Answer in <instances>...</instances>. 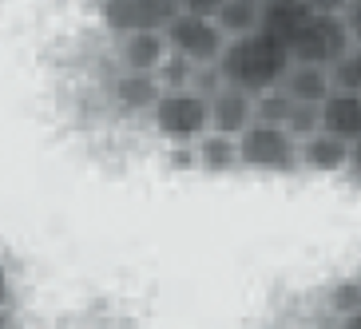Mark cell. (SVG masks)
Returning <instances> with one entry per match:
<instances>
[{
	"mask_svg": "<svg viewBox=\"0 0 361 329\" xmlns=\"http://www.w3.org/2000/svg\"><path fill=\"white\" fill-rule=\"evenodd\" d=\"M350 159H353V147L322 135V131L298 143V163H306V167H314V170H341Z\"/></svg>",
	"mask_w": 361,
	"mask_h": 329,
	"instance_id": "13",
	"label": "cell"
},
{
	"mask_svg": "<svg viewBox=\"0 0 361 329\" xmlns=\"http://www.w3.org/2000/svg\"><path fill=\"white\" fill-rule=\"evenodd\" d=\"M163 40H167V52H175L191 68H211L223 56V32L214 28V20L195 16V12H183V8L167 20Z\"/></svg>",
	"mask_w": 361,
	"mask_h": 329,
	"instance_id": "3",
	"label": "cell"
},
{
	"mask_svg": "<svg viewBox=\"0 0 361 329\" xmlns=\"http://www.w3.org/2000/svg\"><path fill=\"white\" fill-rule=\"evenodd\" d=\"M159 96H163V87L155 75L128 72V75H119V84H116V99L123 111H151V107L159 104Z\"/></svg>",
	"mask_w": 361,
	"mask_h": 329,
	"instance_id": "14",
	"label": "cell"
},
{
	"mask_svg": "<svg viewBox=\"0 0 361 329\" xmlns=\"http://www.w3.org/2000/svg\"><path fill=\"white\" fill-rule=\"evenodd\" d=\"M258 16H262V4L258 0H219L214 8V28L223 32V40H243V36L258 32Z\"/></svg>",
	"mask_w": 361,
	"mask_h": 329,
	"instance_id": "12",
	"label": "cell"
},
{
	"mask_svg": "<svg viewBox=\"0 0 361 329\" xmlns=\"http://www.w3.org/2000/svg\"><path fill=\"white\" fill-rule=\"evenodd\" d=\"M290 99L282 87H274V92H266V96L255 99V123H266V128H286L290 119Z\"/></svg>",
	"mask_w": 361,
	"mask_h": 329,
	"instance_id": "17",
	"label": "cell"
},
{
	"mask_svg": "<svg viewBox=\"0 0 361 329\" xmlns=\"http://www.w3.org/2000/svg\"><path fill=\"white\" fill-rule=\"evenodd\" d=\"M286 131L294 143H302V139H310V135H318V107H302V104H294L290 107V119H286Z\"/></svg>",
	"mask_w": 361,
	"mask_h": 329,
	"instance_id": "19",
	"label": "cell"
},
{
	"mask_svg": "<svg viewBox=\"0 0 361 329\" xmlns=\"http://www.w3.org/2000/svg\"><path fill=\"white\" fill-rule=\"evenodd\" d=\"M167 60V40L163 32H135L123 36V64L135 75H155Z\"/></svg>",
	"mask_w": 361,
	"mask_h": 329,
	"instance_id": "9",
	"label": "cell"
},
{
	"mask_svg": "<svg viewBox=\"0 0 361 329\" xmlns=\"http://www.w3.org/2000/svg\"><path fill=\"white\" fill-rule=\"evenodd\" d=\"M171 163H179V167H191V163H195V151L179 147V151H175V155H171Z\"/></svg>",
	"mask_w": 361,
	"mask_h": 329,
	"instance_id": "21",
	"label": "cell"
},
{
	"mask_svg": "<svg viewBox=\"0 0 361 329\" xmlns=\"http://www.w3.org/2000/svg\"><path fill=\"white\" fill-rule=\"evenodd\" d=\"M326 75H329V92L357 96V92H361V52H357V48H350L341 60H334V64L326 68Z\"/></svg>",
	"mask_w": 361,
	"mask_h": 329,
	"instance_id": "16",
	"label": "cell"
},
{
	"mask_svg": "<svg viewBox=\"0 0 361 329\" xmlns=\"http://www.w3.org/2000/svg\"><path fill=\"white\" fill-rule=\"evenodd\" d=\"M357 28H353L341 12H334L329 4H310L306 20L298 24V32L290 36L286 52H290V64H302V68H329L334 60L357 48Z\"/></svg>",
	"mask_w": 361,
	"mask_h": 329,
	"instance_id": "2",
	"label": "cell"
},
{
	"mask_svg": "<svg viewBox=\"0 0 361 329\" xmlns=\"http://www.w3.org/2000/svg\"><path fill=\"white\" fill-rule=\"evenodd\" d=\"M207 123H211V135H226L238 139L250 123H255V99L234 92V87H223L214 99H207Z\"/></svg>",
	"mask_w": 361,
	"mask_h": 329,
	"instance_id": "8",
	"label": "cell"
},
{
	"mask_svg": "<svg viewBox=\"0 0 361 329\" xmlns=\"http://www.w3.org/2000/svg\"><path fill=\"white\" fill-rule=\"evenodd\" d=\"M238 143V163L255 170H294L298 167V143L282 128H266V123H250Z\"/></svg>",
	"mask_w": 361,
	"mask_h": 329,
	"instance_id": "4",
	"label": "cell"
},
{
	"mask_svg": "<svg viewBox=\"0 0 361 329\" xmlns=\"http://www.w3.org/2000/svg\"><path fill=\"white\" fill-rule=\"evenodd\" d=\"M214 68L223 75V87H234L243 96L258 99L266 92L282 87V80L290 72V52L266 32H250L243 40L223 44V56H219Z\"/></svg>",
	"mask_w": 361,
	"mask_h": 329,
	"instance_id": "1",
	"label": "cell"
},
{
	"mask_svg": "<svg viewBox=\"0 0 361 329\" xmlns=\"http://www.w3.org/2000/svg\"><path fill=\"white\" fill-rule=\"evenodd\" d=\"M104 20L123 36L135 32H163L167 20L179 12L175 0H111V4H99Z\"/></svg>",
	"mask_w": 361,
	"mask_h": 329,
	"instance_id": "6",
	"label": "cell"
},
{
	"mask_svg": "<svg viewBox=\"0 0 361 329\" xmlns=\"http://www.w3.org/2000/svg\"><path fill=\"white\" fill-rule=\"evenodd\" d=\"M329 309L341 314V318H361V286L357 278H345L329 290Z\"/></svg>",
	"mask_w": 361,
	"mask_h": 329,
	"instance_id": "18",
	"label": "cell"
},
{
	"mask_svg": "<svg viewBox=\"0 0 361 329\" xmlns=\"http://www.w3.org/2000/svg\"><path fill=\"white\" fill-rule=\"evenodd\" d=\"M195 163L199 167H207L211 175H223V170H234L238 167V143L234 139H226V135H207L195 143Z\"/></svg>",
	"mask_w": 361,
	"mask_h": 329,
	"instance_id": "15",
	"label": "cell"
},
{
	"mask_svg": "<svg viewBox=\"0 0 361 329\" xmlns=\"http://www.w3.org/2000/svg\"><path fill=\"white\" fill-rule=\"evenodd\" d=\"M306 12H310V4H302V0H270V4H262L258 32H266L270 40H278L286 48L290 36L298 32V24L306 20Z\"/></svg>",
	"mask_w": 361,
	"mask_h": 329,
	"instance_id": "10",
	"label": "cell"
},
{
	"mask_svg": "<svg viewBox=\"0 0 361 329\" xmlns=\"http://www.w3.org/2000/svg\"><path fill=\"white\" fill-rule=\"evenodd\" d=\"M16 321H12V309H0V329H12Z\"/></svg>",
	"mask_w": 361,
	"mask_h": 329,
	"instance_id": "22",
	"label": "cell"
},
{
	"mask_svg": "<svg viewBox=\"0 0 361 329\" xmlns=\"http://www.w3.org/2000/svg\"><path fill=\"white\" fill-rule=\"evenodd\" d=\"M318 131L329 139H338L345 147H357L361 135V96H341L329 92L318 107Z\"/></svg>",
	"mask_w": 361,
	"mask_h": 329,
	"instance_id": "7",
	"label": "cell"
},
{
	"mask_svg": "<svg viewBox=\"0 0 361 329\" xmlns=\"http://www.w3.org/2000/svg\"><path fill=\"white\" fill-rule=\"evenodd\" d=\"M155 111V128L167 139H175L179 147L187 143H199L207 135V99L191 96V92H163L159 104L151 107Z\"/></svg>",
	"mask_w": 361,
	"mask_h": 329,
	"instance_id": "5",
	"label": "cell"
},
{
	"mask_svg": "<svg viewBox=\"0 0 361 329\" xmlns=\"http://www.w3.org/2000/svg\"><path fill=\"white\" fill-rule=\"evenodd\" d=\"M282 92H286L290 104L322 107V99L329 96V75H326V68H302V64H290L286 80H282Z\"/></svg>",
	"mask_w": 361,
	"mask_h": 329,
	"instance_id": "11",
	"label": "cell"
},
{
	"mask_svg": "<svg viewBox=\"0 0 361 329\" xmlns=\"http://www.w3.org/2000/svg\"><path fill=\"white\" fill-rule=\"evenodd\" d=\"M341 329H361V318H345V321H341Z\"/></svg>",
	"mask_w": 361,
	"mask_h": 329,
	"instance_id": "23",
	"label": "cell"
},
{
	"mask_svg": "<svg viewBox=\"0 0 361 329\" xmlns=\"http://www.w3.org/2000/svg\"><path fill=\"white\" fill-rule=\"evenodd\" d=\"M0 309H12V282H8L4 262H0Z\"/></svg>",
	"mask_w": 361,
	"mask_h": 329,
	"instance_id": "20",
	"label": "cell"
}]
</instances>
